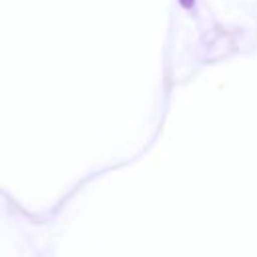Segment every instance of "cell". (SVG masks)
Here are the masks:
<instances>
[{"instance_id":"cell-1","label":"cell","mask_w":257,"mask_h":257,"mask_svg":"<svg viewBox=\"0 0 257 257\" xmlns=\"http://www.w3.org/2000/svg\"><path fill=\"white\" fill-rule=\"evenodd\" d=\"M181 4H183V6H191V4H193V0H181Z\"/></svg>"}]
</instances>
